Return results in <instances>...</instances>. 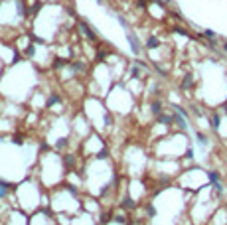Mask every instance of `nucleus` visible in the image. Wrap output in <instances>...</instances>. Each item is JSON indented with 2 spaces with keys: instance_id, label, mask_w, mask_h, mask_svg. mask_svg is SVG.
Segmentation results:
<instances>
[{
  "instance_id": "16",
  "label": "nucleus",
  "mask_w": 227,
  "mask_h": 225,
  "mask_svg": "<svg viewBox=\"0 0 227 225\" xmlns=\"http://www.w3.org/2000/svg\"><path fill=\"white\" fill-rule=\"evenodd\" d=\"M67 142H65V138H61V140H57V148H61V146H65Z\"/></svg>"
},
{
  "instance_id": "18",
  "label": "nucleus",
  "mask_w": 227,
  "mask_h": 225,
  "mask_svg": "<svg viewBox=\"0 0 227 225\" xmlns=\"http://www.w3.org/2000/svg\"><path fill=\"white\" fill-rule=\"evenodd\" d=\"M146 209H148V213H150V215H154V213H156V209H154V207H152V206H148Z\"/></svg>"
},
{
  "instance_id": "13",
  "label": "nucleus",
  "mask_w": 227,
  "mask_h": 225,
  "mask_svg": "<svg viewBox=\"0 0 227 225\" xmlns=\"http://www.w3.org/2000/svg\"><path fill=\"white\" fill-rule=\"evenodd\" d=\"M57 101H59V97H57V95H52L49 101H47V105H53V103H57Z\"/></svg>"
},
{
  "instance_id": "8",
  "label": "nucleus",
  "mask_w": 227,
  "mask_h": 225,
  "mask_svg": "<svg viewBox=\"0 0 227 225\" xmlns=\"http://www.w3.org/2000/svg\"><path fill=\"white\" fill-rule=\"evenodd\" d=\"M160 111H162L160 101H154V103H152V112H154V115H160Z\"/></svg>"
},
{
  "instance_id": "14",
  "label": "nucleus",
  "mask_w": 227,
  "mask_h": 225,
  "mask_svg": "<svg viewBox=\"0 0 227 225\" xmlns=\"http://www.w3.org/2000/svg\"><path fill=\"white\" fill-rule=\"evenodd\" d=\"M186 158H190V160L194 158V150H192V148H188V152H186Z\"/></svg>"
},
{
  "instance_id": "17",
  "label": "nucleus",
  "mask_w": 227,
  "mask_h": 225,
  "mask_svg": "<svg viewBox=\"0 0 227 225\" xmlns=\"http://www.w3.org/2000/svg\"><path fill=\"white\" fill-rule=\"evenodd\" d=\"M65 164H67V166L73 164V156H67V158H65Z\"/></svg>"
},
{
  "instance_id": "1",
  "label": "nucleus",
  "mask_w": 227,
  "mask_h": 225,
  "mask_svg": "<svg viewBox=\"0 0 227 225\" xmlns=\"http://www.w3.org/2000/svg\"><path fill=\"white\" fill-rule=\"evenodd\" d=\"M172 118H174V122L180 127V130H188V124H186V117H182L180 112H174L172 115Z\"/></svg>"
},
{
  "instance_id": "4",
  "label": "nucleus",
  "mask_w": 227,
  "mask_h": 225,
  "mask_svg": "<svg viewBox=\"0 0 227 225\" xmlns=\"http://www.w3.org/2000/svg\"><path fill=\"white\" fill-rule=\"evenodd\" d=\"M192 85H194V79H192V75H186L184 81H182V87H184V89H190Z\"/></svg>"
},
{
  "instance_id": "2",
  "label": "nucleus",
  "mask_w": 227,
  "mask_h": 225,
  "mask_svg": "<svg viewBox=\"0 0 227 225\" xmlns=\"http://www.w3.org/2000/svg\"><path fill=\"white\" fill-rule=\"evenodd\" d=\"M127 36H128V42H130V47H133V52H134V53H138V52H140V42L136 40V36H134L133 32H128Z\"/></svg>"
},
{
  "instance_id": "7",
  "label": "nucleus",
  "mask_w": 227,
  "mask_h": 225,
  "mask_svg": "<svg viewBox=\"0 0 227 225\" xmlns=\"http://www.w3.org/2000/svg\"><path fill=\"white\" fill-rule=\"evenodd\" d=\"M198 142L202 146H208V136H205L204 132H198Z\"/></svg>"
},
{
  "instance_id": "19",
  "label": "nucleus",
  "mask_w": 227,
  "mask_h": 225,
  "mask_svg": "<svg viewBox=\"0 0 227 225\" xmlns=\"http://www.w3.org/2000/svg\"><path fill=\"white\" fill-rule=\"evenodd\" d=\"M105 156H107V150H101V152H99V156H97V158H105Z\"/></svg>"
},
{
  "instance_id": "15",
  "label": "nucleus",
  "mask_w": 227,
  "mask_h": 225,
  "mask_svg": "<svg viewBox=\"0 0 227 225\" xmlns=\"http://www.w3.org/2000/svg\"><path fill=\"white\" fill-rule=\"evenodd\" d=\"M205 36H208V38H215V32H211V30H205Z\"/></svg>"
},
{
  "instance_id": "12",
  "label": "nucleus",
  "mask_w": 227,
  "mask_h": 225,
  "mask_svg": "<svg viewBox=\"0 0 227 225\" xmlns=\"http://www.w3.org/2000/svg\"><path fill=\"white\" fill-rule=\"evenodd\" d=\"M6 188H8L6 184H2V182H0V196H6V192H8Z\"/></svg>"
},
{
  "instance_id": "6",
  "label": "nucleus",
  "mask_w": 227,
  "mask_h": 225,
  "mask_svg": "<svg viewBox=\"0 0 227 225\" xmlns=\"http://www.w3.org/2000/svg\"><path fill=\"white\" fill-rule=\"evenodd\" d=\"M219 122H221V117H219V115H213V117H211V128H215V130H217V128H219Z\"/></svg>"
},
{
  "instance_id": "5",
  "label": "nucleus",
  "mask_w": 227,
  "mask_h": 225,
  "mask_svg": "<svg viewBox=\"0 0 227 225\" xmlns=\"http://www.w3.org/2000/svg\"><path fill=\"white\" fill-rule=\"evenodd\" d=\"M158 121L164 122V124H172V122H174V118L168 117V115H158Z\"/></svg>"
},
{
  "instance_id": "10",
  "label": "nucleus",
  "mask_w": 227,
  "mask_h": 225,
  "mask_svg": "<svg viewBox=\"0 0 227 225\" xmlns=\"http://www.w3.org/2000/svg\"><path fill=\"white\" fill-rule=\"evenodd\" d=\"M124 207H128V209H133V207H134V202L130 200V197H127V200H124Z\"/></svg>"
},
{
  "instance_id": "9",
  "label": "nucleus",
  "mask_w": 227,
  "mask_h": 225,
  "mask_svg": "<svg viewBox=\"0 0 227 225\" xmlns=\"http://www.w3.org/2000/svg\"><path fill=\"white\" fill-rule=\"evenodd\" d=\"M208 176H209V180H211V184L219 182V174L215 172V170H211V172H208Z\"/></svg>"
},
{
  "instance_id": "3",
  "label": "nucleus",
  "mask_w": 227,
  "mask_h": 225,
  "mask_svg": "<svg viewBox=\"0 0 227 225\" xmlns=\"http://www.w3.org/2000/svg\"><path fill=\"white\" fill-rule=\"evenodd\" d=\"M158 46H160V40H158V38H154V36L148 38V42H146V47H148V50H154V47H158Z\"/></svg>"
},
{
  "instance_id": "11",
  "label": "nucleus",
  "mask_w": 227,
  "mask_h": 225,
  "mask_svg": "<svg viewBox=\"0 0 227 225\" xmlns=\"http://www.w3.org/2000/svg\"><path fill=\"white\" fill-rule=\"evenodd\" d=\"M213 188H215V194H223V188H221V184H219V182L213 184Z\"/></svg>"
}]
</instances>
